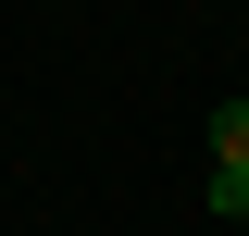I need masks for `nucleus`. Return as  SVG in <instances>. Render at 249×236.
<instances>
[{"label": "nucleus", "instance_id": "nucleus-1", "mask_svg": "<svg viewBox=\"0 0 249 236\" xmlns=\"http://www.w3.org/2000/svg\"><path fill=\"white\" fill-rule=\"evenodd\" d=\"M199 199H212L224 224H249V162H212V186H199Z\"/></svg>", "mask_w": 249, "mask_h": 236}, {"label": "nucleus", "instance_id": "nucleus-2", "mask_svg": "<svg viewBox=\"0 0 249 236\" xmlns=\"http://www.w3.org/2000/svg\"><path fill=\"white\" fill-rule=\"evenodd\" d=\"M212 162H249V100H212Z\"/></svg>", "mask_w": 249, "mask_h": 236}]
</instances>
